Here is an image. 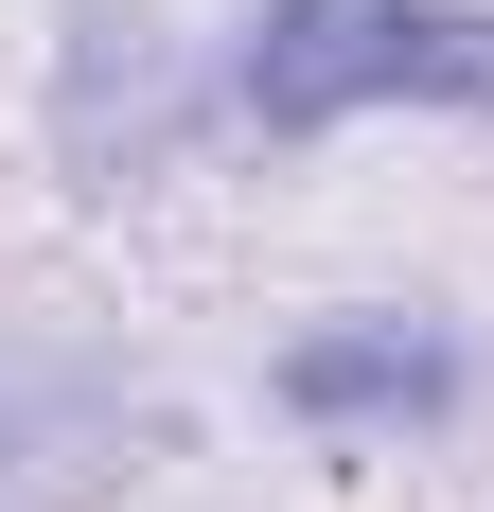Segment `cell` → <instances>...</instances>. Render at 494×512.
<instances>
[{
	"label": "cell",
	"mask_w": 494,
	"mask_h": 512,
	"mask_svg": "<svg viewBox=\"0 0 494 512\" xmlns=\"http://www.w3.org/2000/svg\"><path fill=\"white\" fill-rule=\"evenodd\" d=\"M247 106L318 142L353 106H494V0H265Z\"/></svg>",
	"instance_id": "1"
},
{
	"label": "cell",
	"mask_w": 494,
	"mask_h": 512,
	"mask_svg": "<svg viewBox=\"0 0 494 512\" xmlns=\"http://www.w3.org/2000/svg\"><path fill=\"white\" fill-rule=\"evenodd\" d=\"M283 407L300 424H424V407H459V354L424 318H336V336L283 354Z\"/></svg>",
	"instance_id": "2"
}]
</instances>
